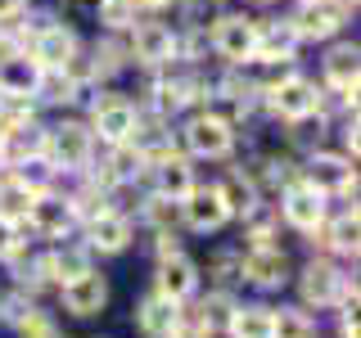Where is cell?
Here are the masks:
<instances>
[{
	"mask_svg": "<svg viewBox=\"0 0 361 338\" xmlns=\"http://www.w3.org/2000/svg\"><path fill=\"white\" fill-rule=\"evenodd\" d=\"M135 217L131 212H122V208H99V212H90V217L77 225V234H82V244L90 248L95 257H122L127 248L135 244Z\"/></svg>",
	"mask_w": 361,
	"mask_h": 338,
	"instance_id": "obj_12",
	"label": "cell"
},
{
	"mask_svg": "<svg viewBox=\"0 0 361 338\" xmlns=\"http://www.w3.org/2000/svg\"><path fill=\"white\" fill-rule=\"evenodd\" d=\"M23 244H32L27 225H23V221H9V217H0V266H5Z\"/></svg>",
	"mask_w": 361,
	"mask_h": 338,
	"instance_id": "obj_33",
	"label": "cell"
},
{
	"mask_svg": "<svg viewBox=\"0 0 361 338\" xmlns=\"http://www.w3.org/2000/svg\"><path fill=\"white\" fill-rule=\"evenodd\" d=\"M276 311V338H321V325H316V311L307 307H271Z\"/></svg>",
	"mask_w": 361,
	"mask_h": 338,
	"instance_id": "obj_30",
	"label": "cell"
},
{
	"mask_svg": "<svg viewBox=\"0 0 361 338\" xmlns=\"http://www.w3.org/2000/svg\"><path fill=\"white\" fill-rule=\"evenodd\" d=\"M45 82V68L27 50H0V95L9 99H37ZM41 104V99H37Z\"/></svg>",
	"mask_w": 361,
	"mask_h": 338,
	"instance_id": "obj_21",
	"label": "cell"
},
{
	"mask_svg": "<svg viewBox=\"0 0 361 338\" xmlns=\"http://www.w3.org/2000/svg\"><path fill=\"white\" fill-rule=\"evenodd\" d=\"M298 50H302V37L293 32L289 14L257 18V45H253V63H262V68H293V63H298Z\"/></svg>",
	"mask_w": 361,
	"mask_h": 338,
	"instance_id": "obj_18",
	"label": "cell"
},
{
	"mask_svg": "<svg viewBox=\"0 0 361 338\" xmlns=\"http://www.w3.org/2000/svg\"><path fill=\"white\" fill-rule=\"evenodd\" d=\"M293 284H298V307L307 311H334L343 302V293L357 284V275H348L343 262L334 257H307L302 266H293Z\"/></svg>",
	"mask_w": 361,
	"mask_h": 338,
	"instance_id": "obj_6",
	"label": "cell"
},
{
	"mask_svg": "<svg viewBox=\"0 0 361 338\" xmlns=\"http://www.w3.org/2000/svg\"><path fill=\"white\" fill-rule=\"evenodd\" d=\"M109 298H113V284H109V275L99 266L82 270L77 280L54 284V302H59V311L68 315V320H95V315H104Z\"/></svg>",
	"mask_w": 361,
	"mask_h": 338,
	"instance_id": "obj_14",
	"label": "cell"
},
{
	"mask_svg": "<svg viewBox=\"0 0 361 338\" xmlns=\"http://www.w3.org/2000/svg\"><path fill=\"white\" fill-rule=\"evenodd\" d=\"M122 41H127L131 68H140V73H154V68H167L180 59V27L163 23V14H140L122 32Z\"/></svg>",
	"mask_w": 361,
	"mask_h": 338,
	"instance_id": "obj_5",
	"label": "cell"
},
{
	"mask_svg": "<svg viewBox=\"0 0 361 338\" xmlns=\"http://www.w3.org/2000/svg\"><path fill=\"white\" fill-rule=\"evenodd\" d=\"M23 14H27V0H0V27L14 23V18H23Z\"/></svg>",
	"mask_w": 361,
	"mask_h": 338,
	"instance_id": "obj_34",
	"label": "cell"
},
{
	"mask_svg": "<svg viewBox=\"0 0 361 338\" xmlns=\"http://www.w3.org/2000/svg\"><path fill=\"white\" fill-rule=\"evenodd\" d=\"M54 338H68V334H63V330H59V334H54Z\"/></svg>",
	"mask_w": 361,
	"mask_h": 338,
	"instance_id": "obj_38",
	"label": "cell"
},
{
	"mask_svg": "<svg viewBox=\"0 0 361 338\" xmlns=\"http://www.w3.org/2000/svg\"><path fill=\"white\" fill-rule=\"evenodd\" d=\"M82 50H86V41L77 37V27L63 23V18L37 23V27H32V41H27V54L45 68V73H63V68H73L77 59H82Z\"/></svg>",
	"mask_w": 361,
	"mask_h": 338,
	"instance_id": "obj_13",
	"label": "cell"
},
{
	"mask_svg": "<svg viewBox=\"0 0 361 338\" xmlns=\"http://www.w3.org/2000/svg\"><path fill=\"white\" fill-rule=\"evenodd\" d=\"M330 203L334 199H325L321 189L307 185V180H289V185L276 194V217L293 234H316V230H321V221L330 217Z\"/></svg>",
	"mask_w": 361,
	"mask_h": 338,
	"instance_id": "obj_15",
	"label": "cell"
},
{
	"mask_svg": "<svg viewBox=\"0 0 361 338\" xmlns=\"http://www.w3.org/2000/svg\"><path fill=\"white\" fill-rule=\"evenodd\" d=\"M145 180H149L154 194H167V199H185L190 189L199 185V167L195 158H185L180 149H172L167 158H158V163H149V172H145Z\"/></svg>",
	"mask_w": 361,
	"mask_h": 338,
	"instance_id": "obj_24",
	"label": "cell"
},
{
	"mask_svg": "<svg viewBox=\"0 0 361 338\" xmlns=\"http://www.w3.org/2000/svg\"><path fill=\"white\" fill-rule=\"evenodd\" d=\"M95 266V253L82 244V239H54V244H45L41 248V270H45V284H63V280H77L82 270Z\"/></svg>",
	"mask_w": 361,
	"mask_h": 338,
	"instance_id": "obj_22",
	"label": "cell"
},
{
	"mask_svg": "<svg viewBox=\"0 0 361 338\" xmlns=\"http://www.w3.org/2000/svg\"><path fill=\"white\" fill-rule=\"evenodd\" d=\"M5 135H9V127H5V118H0V144H5Z\"/></svg>",
	"mask_w": 361,
	"mask_h": 338,
	"instance_id": "obj_36",
	"label": "cell"
},
{
	"mask_svg": "<svg viewBox=\"0 0 361 338\" xmlns=\"http://www.w3.org/2000/svg\"><path fill=\"white\" fill-rule=\"evenodd\" d=\"M289 23L302 37V45H325V41H334V37L348 32L353 5H348V0H293Z\"/></svg>",
	"mask_w": 361,
	"mask_h": 338,
	"instance_id": "obj_10",
	"label": "cell"
},
{
	"mask_svg": "<svg viewBox=\"0 0 361 338\" xmlns=\"http://www.w3.org/2000/svg\"><path fill=\"white\" fill-rule=\"evenodd\" d=\"M90 338H109V334H90Z\"/></svg>",
	"mask_w": 361,
	"mask_h": 338,
	"instance_id": "obj_37",
	"label": "cell"
},
{
	"mask_svg": "<svg viewBox=\"0 0 361 338\" xmlns=\"http://www.w3.org/2000/svg\"><path fill=\"white\" fill-rule=\"evenodd\" d=\"M212 185H217V194H221V203H226V212H231V221H240L244 212H253L257 203H267L248 167H231V172L217 176Z\"/></svg>",
	"mask_w": 361,
	"mask_h": 338,
	"instance_id": "obj_26",
	"label": "cell"
},
{
	"mask_svg": "<svg viewBox=\"0 0 361 338\" xmlns=\"http://www.w3.org/2000/svg\"><path fill=\"white\" fill-rule=\"evenodd\" d=\"M0 176H5V163H0Z\"/></svg>",
	"mask_w": 361,
	"mask_h": 338,
	"instance_id": "obj_39",
	"label": "cell"
},
{
	"mask_svg": "<svg viewBox=\"0 0 361 338\" xmlns=\"http://www.w3.org/2000/svg\"><path fill=\"white\" fill-rule=\"evenodd\" d=\"M86 127L95 135L99 149H109V144H127L135 127H140V104H135L131 95H122V90H113V82L104 86V95L95 99V108L86 113Z\"/></svg>",
	"mask_w": 361,
	"mask_h": 338,
	"instance_id": "obj_9",
	"label": "cell"
},
{
	"mask_svg": "<svg viewBox=\"0 0 361 338\" xmlns=\"http://www.w3.org/2000/svg\"><path fill=\"white\" fill-rule=\"evenodd\" d=\"M23 225H27L32 239H68V234H77V225H82V217H77V203L68 199V189H41L37 199H32L27 217H23Z\"/></svg>",
	"mask_w": 361,
	"mask_h": 338,
	"instance_id": "obj_11",
	"label": "cell"
},
{
	"mask_svg": "<svg viewBox=\"0 0 361 338\" xmlns=\"http://www.w3.org/2000/svg\"><path fill=\"white\" fill-rule=\"evenodd\" d=\"M180 315H185V302H172V298H163L158 289H149L131 307V325L140 330V338H172L176 325H180Z\"/></svg>",
	"mask_w": 361,
	"mask_h": 338,
	"instance_id": "obj_23",
	"label": "cell"
},
{
	"mask_svg": "<svg viewBox=\"0 0 361 338\" xmlns=\"http://www.w3.org/2000/svg\"><path fill=\"white\" fill-rule=\"evenodd\" d=\"M41 154L54 163V172H59V180H63V176L90 172V167H95L99 144H95V135H90V127H86L82 113H63V118L45 122Z\"/></svg>",
	"mask_w": 361,
	"mask_h": 338,
	"instance_id": "obj_3",
	"label": "cell"
},
{
	"mask_svg": "<svg viewBox=\"0 0 361 338\" xmlns=\"http://www.w3.org/2000/svg\"><path fill=\"white\" fill-rule=\"evenodd\" d=\"M262 108H267V118H276V122H285V127H293V122H307V118H316V113H330V95L321 90V82H316V77L298 73V68H289V73H280L276 82H267Z\"/></svg>",
	"mask_w": 361,
	"mask_h": 338,
	"instance_id": "obj_2",
	"label": "cell"
},
{
	"mask_svg": "<svg viewBox=\"0 0 361 338\" xmlns=\"http://www.w3.org/2000/svg\"><path fill=\"white\" fill-rule=\"evenodd\" d=\"M90 14H95L99 32H113V37H122V32H127L131 23L140 18V9H135V0H99Z\"/></svg>",
	"mask_w": 361,
	"mask_h": 338,
	"instance_id": "obj_31",
	"label": "cell"
},
{
	"mask_svg": "<svg viewBox=\"0 0 361 338\" xmlns=\"http://www.w3.org/2000/svg\"><path fill=\"white\" fill-rule=\"evenodd\" d=\"M343 208H330V217L321 221V230L307 234L312 244H321L325 257H334V262H357L361 253V221H357V199H338Z\"/></svg>",
	"mask_w": 361,
	"mask_h": 338,
	"instance_id": "obj_17",
	"label": "cell"
},
{
	"mask_svg": "<svg viewBox=\"0 0 361 338\" xmlns=\"http://www.w3.org/2000/svg\"><path fill=\"white\" fill-rule=\"evenodd\" d=\"M32 189L23 185V180H14V176H0V217H9V221H23L27 217V208H32Z\"/></svg>",
	"mask_w": 361,
	"mask_h": 338,
	"instance_id": "obj_32",
	"label": "cell"
},
{
	"mask_svg": "<svg viewBox=\"0 0 361 338\" xmlns=\"http://www.w3.org/2000/svg\"><path fill=\"white\" fill-rule=\"evenodd\" d=\"M221 338H276V311L262 298H235Z\"/></svg>",
	"mask_w": 361,
	"mask_h": 338,
	"instance_id": "obj_25",
	"label": "cell"
},
{
	"mask_svg": "<svg viewBox=\"0 0 361 338\" xmlns=\"http://www.w3.org/2000/svg\"><path fill=\"white\" fill-rule=\"evenodd\" d=\"M208 289L217 293H235L240 298L244 293V270H240V248H226L208 262Z\"/></svg>",
	"mask_w": 361,
	"mask_h": 338,
	"instance_id": "obj_29",
	"label": "cell"
},
{
	"mask_svg": "<svg viewBox=\"0 0 361 338\" xmlns=\"http://www.w3.org/2000/svg\"><path fill=\"white\" fill-rule=\"evenodd\" d=\"M240 270H244V289L253 293H280L293 284V257L285 253V244L240 248Z\"/></svg>",
	"mask_w": 361,
	"mask_h": 338,
	"instance_id": "obj_16",
	"label": "cell"
},
{
	"mask_svg": "<svg viewBox=\"0 0 361 338\" xmlns=\"http://www.w3.org/2000/svg\"><path fill=\"white\" fill-rule=\"evenodd\" d=\"M231 225V212H226V203H221V194H217V185H199L190 189L185 199H180V230H190V234H217V230H226Z\"/></svg>",
	"mask_w": 361,
	"mask_h": 338,
	"instance_id": "obj_20",
	"label": "cell"
},
{
	"mask_svg": "<svg viewBox=\"0 0 361 338\" xmlns=\"http://www.w3.org/2000/svg\"><path fill=\"white\" fill-rule=\"evenodd\" d=\"M135 225H145V230H180V203L167 199V194H145L140 199V217H135Z\"/></svg>",
	"mask_w": 361,
	"mask_h": 338,
	"instance_id": "obj_27",
	"label": "cell"
},
{
	"mask_svg": "<svg viewBox=\"0 0 361 338\" xmlns=\"http://www.w3.org/2000/svg\"><path fill=\"white\" fill-rule=\"evenodd\" d=\"M321 90L334 99L338 108H357V90H361V45L348 37V32L321 45Z\"/></svg>",
	"mask_w": 361,
	"mask_h": 338,
	"instance_id": "obj_7",
	"label": "cell"
},
{
	"mask_svg": "<svg viewBox=\"0 0 361 338\" xmlns=\"http://www.w3.org/2000/svg\"><path fill=\"white\" fill-rule=\"evenodd\" d=\"M180 0H135V9L140 14H163V9H176Z\"/></svg>",
	"mask_w": 361,
	"mask_h": 338,
	"instance_id": "obj_35",
	"label": "cell"
},
{
	"mask_svg": "<svg viewBox=\"0 0 361 338\" xmlns=\"http://www.w3.org/2000/svg\"><path fill=\"white\" fill-rule=\"evenodd\" d=\"M203 41H208V54L221 68H244L253 63V45H257V14L253 9H221L212 14V23L203 27Z\"/></svg>",
	"mask_w": 361,
	"mask_h": 338,
	"instance_id": "obj_4",
	"label": "cell"
},
{
	"mask_svg": "<svg viewBox=\"0 0 361 338\" xmlns=\"http://www.w3.org/2000/svg\"><path fill=\"white\" fill-rule=\"evenodd\" d=\"M5 172L14 176V180H23L32 194H41V189H54V185H59V172H54V163H50L45 154H27V158H18V163H9Z\"/></svg>",
	"mask_w": 361,
	"mask_h": 338,
	"instance_id": "obj_28",
	"label": "cell"
},
{
	"mask_svg": "<svg viewBox=\"0 0 361 338\" xmlns=\"http://www.w3.org/2000/svg\"><path fill=\"white\" fill-rule=\"evenodd\" d=\"M235 144H240V127H231L208 104L176 118V149L185 158H195V163H226L235 154Z\"/></svg>",
	"mask_w": 361,
	"mask_h": 338,
	"instance_id": "obj_1",
	"label": "cell"
},
{
	"mask_svg": "<svg viewBox=\"0 0 361 338\" xmlns=\"http://www.w3.org/2000/svg\"><path fill=\"white\" fill-rule=\"evenodd\" d=\"M149 289H158L172 302H190L203 289V266L185 248H176V253H167V257H154V284Z\"/></svg>",
	"mask_w": 361,
	"mask_h": 338,
	"instance_id": "obj_19",
	"label": "cell"
},
{
	"mask_svg": "<svg viewBox=\"0 0 361 338\" xmlns=\"http://www.w3.org/2000/svg\"><path fill=\"white\" fill-rule=\"evenodd\" d=\"M298 180H307L325 199H357V158L330 149V144H316L298 158Z\"/></svg>",
	"mask_w": 361,
	"mask_h": 338,
	"instance_id": "obj_8",
	"label": "cell"
}]
</instances>
